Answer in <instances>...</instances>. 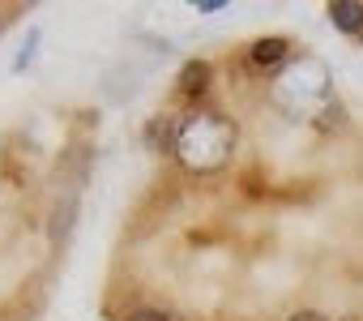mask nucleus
Instances as JSON below:
<instances>
[{
	"instance_id": "5",
	"label": "nucleus",
	"mask_w": 363,
	"mask_h": 321,
	"mask_svg": "<svg viewBox=\"0 0 363 321\" xmlns=\"http://www.w3.org/2000/svg\"><path fill=\"white\" fill-rule=\"evenodd\" d=\"M291 321H329V317H325V312H316V308H303V312H295Z\"/></svg>"
},
{
	"instance_id": "2",
	"label": "nucleus",
	"mask_w": 363,
	"mask_h": 321,
	"mask_svg": "<svg viewBox=\"0 0 363 321\" xmlns=\"http://www.w3.org/2000/svg\"><path fill=\"white\" fill-rule=\"evenodd\" d=\"M329 22L337 31H346V35H359L363 31V5H359V0H333V5H329Z\"/></svg>"
},
{
	"instance_id": "3",
	"label": "nucleus",
	"mask_w": 363,
	"mask_h": 321,
	"mask_svg": "<svg viewBox=\"0 0 363 321\" xmlns=\"http://www.w3.org/2000/svg\"><path fill=\"white\" fill-rule=\"evenodd\" d=\"M210 60H189L184 69H179V94H201L210 86Z\"/></svg>"
},
{
	"instance_id": "1",
	"label": "nucleus",
	"mask_w": 363,
	"mask_h": 321,
	"mask_svg": "<svg viewBox=\"0 0 363 321\" xmlns=\"http://www.w3.org/2000/svg\"><path fill=\"white\" fill-rule=\"evenodd\" d=\"M286 52H291V43H286L282 35H269V39H257V43H252L248 60H252L257 69H274V65L286 60Z\"/></svg>"
},
{
	"instance_id": "4",
	"label": "nucleus",
	"mask_w": 363,
	"mask_h": 321,
	"mask_svg": "<svg viewBox=\"0 0 363 321\" xmlns=\"http://www.w3.org/2000/svg\"><path fill=\"white\" fill-rule=\"evenodd\" d=\"M128 321H171V312H162V308H137V312H128Z\"/></svg>"
}]
</instances>
